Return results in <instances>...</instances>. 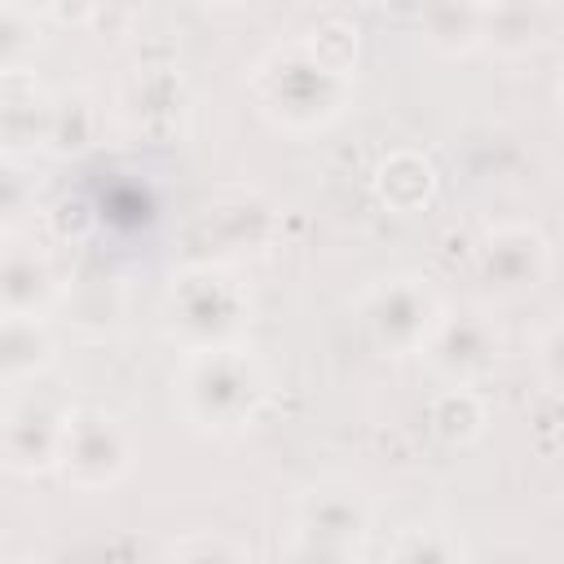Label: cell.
<instances>
[{"mask_svg":"<svg viewBox=\"0 0 564 564\" xmlns=\"http://www.w3.org/2000/svg\"><path fill=\"white\" fill-rule=\"evenodd\" d=\"M256 101L273 123L291 128V132H308V128L339 115L344 75L326 70L308 53V44L304 48H278L256 66Z\"/></svg>","mask_w":564,"mask_h":564,"instance_id":"6da1fadb","label":"cell"},{"mask_svg":"<svg viewBox=\"0 0 564 564\" xmlns=\"http://www.w3.org/2000/svg\"><path fill=\"white\" fill-rule=\"evenodd\" d=\"M260 397H264V379L247 352L225 348V344L194 348L185 379H181V401L194 423L216 427V432L242 427L256 414Z\"/></svg>","mask_w":564,"mask_h":564,"instance_id":"7a4b0ae2","label":"cell"},{"mask_svg":"<svg viewBox=\"0 0 564 564\" xmlns=\"http://www.w3.org/2000/svg\"><path fill=\"white\" fill-rule=\"evenodd\" d=\"M57 467L79 489H106V485L123 480V471L132 467V441L115 414L93 410V405L70 410L62 419Z\"/></svg>","mask_w":564,"mask_h":564,"instance_id":"3957f363","label":"cell"},{"mask_svg":"<svg viewBox=\"0 0 564 564\" xmlns=\"http://www.w3.org/2000/svg\"><path fill=\"white\" fill-rule=\"evenodd\" d=\"M242 317V291L216 269H189L172 282V326L194 348H216Z\"/></svg>","mask_w":564,"mask_h":564,"instance_id":"277c9868","label":"cell"},{"mask_svg":"<svg viewBox=\"0 0 564 564\" xmlns=\"http://www.w3.org/2000/svg\"><path fill=\"white\" fill-rule=\"evenodd\" d=\"M427 366L449 383V388H467L471 379H480L494 361H498V330L485 313L463 308V313H436L427 339H423Z\"/></svg>","mask_w":564,"mask_h":564,"instance_id":"5b68a950","label":"cell"},{"mask_svg":"<svg viewBox=\"0 0 564 564\" xmlns=\"http://www.w3.org/2000/svg\"><path fill=\"white\" fill-rule=\"evenodd\" d=\"M366 330L383 352H419L432 322H436V300L423 282L414 278H392L375 286L361 304Z\"/></svg>","mask_w":564,"mask_h":564,"instance_id":"8992f818","label":"cell"},{"mask_svg":"<svg viewBox=\"0 0 564 564\" xmlns=\"http://www.w3.org/2000/svg\"><path fill=\"white\" fill-rule=\"evenodd\" d=\"M62 419L48 401H18L4 419H0V454L9 467L18 471H44L57 463V441H62Z\"/></svg>","mask_w":564,"mask_h":564,"instance_id":"52a82bcc","label":"cell"},{"mask_svg":"<svg viewBox=\"0 0 564 564\" xmlns=\"http://www.w3.org/2000/svg\"><path fill=\"white\" fill-rule=\"evenodd\" d=\"M366 529V511L357 498L348 494H313L295 520V555H317V560H330V555H352V542L357 533Z\"/></svg>","mask_w":564,"mask_h":564,"instance_id":"ba28073f","label":"cell"},{"mask_svg":"<svg viewBox=\"0 0 564 564\" xmlns=\"http://www.w3.org/2000/svg\"><path fill=\"white\" fill-rule=\"evenodd\" d=\"M480 269L498 291H529L546 273V242L533 229H498L480 247Z\"/></svg>","mask_w":564,"mask_h":564,"instance_id":"9c48e42d","label":"cell"},{"mask_svg":"<svg viewBox=\"0 0 564 564\" xmlns=\"http://www.w3.org/2000/svg\"><path fill=\"white\" fill-rule=\"evenodd\" d=\"M48 115H53V97L26 70H0V141L4 145H44Z\"/></svg>","mask_w":564,"mask_h":564,"instance_id":"30bf717a","label":"cell"},{"mask_svg":"<svg viewBox=\"0 0 564 564\" xmlns=\"http://www.w3.org/2000/svg\"><path fill=\"white\" fill-rule=\"evenodd\" d=\"M53 295V269L35 247H0V313H40Z\"/></svg>","mask_w":564,"mask_h":564,"instance_id":"8fae6325","label":"cell"},{"mask_svg":"<svg viewBox=\"0 0 564 564\" xmlns=\"http://www.w3.org/2000/svg\"><path fill=\"white\" fill-rule=\"evenodd\" d=\"M546 0H480V40L498 53H529L546 35Z\"/></svg>","mask_w":564,"mask_h":564,"instance_id":"7c38bea8","label":"cell"},{"mask_svg":"<svg viewBox=\"0 0 564 564\" xmlns=\"http://www.w3.org/2000/svg\"><path fill=\"white\" fill-rule=\"evenodd\" d=\"M53 361V335L35 313H0V383H26Z\"/></svg>","mask_w":564,"mask_h":564,"instance_id":"4fadbf2b","label":"cell"},{"mask_svg":"<svg viewBox=\"0 0 564 564\" xmlns=\"http://www.w3.org/2000/svg\"><path fill=\"white\" fill-rule=\"evenodd\" d=\"M207 225L220 234L229 251H260L273 234V212L256 194H229L207 212Z\"/></svg>","mask_w":564,"mask_h":564,"instance_id":"5bb4252c","label":"cell"},{"mask_svg":"<svg viewBox=\"0 0 564 564\" xmlns=\"http://www.w3.org/2000/svg\"><path fill=\"white\" fill-rule=\"evenodd\" d=\"M419 22L441 53H467L480 44V4L476 0H419Z\"/></svg>","mask_w":564,"mask_h":564,"instance_id":"9a60e30c","label":"cell"},{"mask_svg":"<svg viewBox=\"0 0 564 564\" xmlns=\"http://www.w3.org/2000/svg\"><path fill=\"white\" fill-rule=\"evenodd\" d=\"M432 189H436V176H432V167H427L419 154H392V159L379 167V194H383V203L397 207V212L423 207V203L432 198Z\"/></svg>","mask_w":564,"mask_h":564,"instance_id":"2e32d148","label":"cell"},{"mask_svg":"<svg viewBox=\"0 0 564 564\" xmlns=\"http://www.w3.org/2000/svg\"><path fill=\"white\" fill-rule=\"evenodd\" d=\"M93 132H97V110H93V101L88 97H62V101H53V115H48V141L44 145H53L57 154H79L88 141H93Z\"/></svg>","mask_w":564,"mask_h":564,"instance_id":"e0dca14e","label":"cell"},{"mask_svg":"<svg viewBox=\"0 0 564 564\" xmlns=\"http://www.w3.org/2000/svg\"><path fill=\"white\" fill-rule=\"evenodd\" d=\"M432 432L449 445H463L480 432V401L467 392V388H449L436 397L432 405Z\"/></svg>","mask_w":564,"mask_h":564,"instance_id":"ac0fdd59","label":"cell"},{"mask_svg":"<svg viewBox=\"0 0 564 564\" xmlns=\"http://www.w3.org/2000/svg\"><path fill=\"white\" fill-rule=\"evenodd\" d=\"M176 110H181V79L176 75L159 70V75L137 79V115L145 128H154V119L176 123Z\"/></svg>","mask_w":564,"mask_h":564,"instance_id":"d6986e66","label":"cell"},{"mask_svg":"<svg viewBox=\"0 0 564 564\" xmlns=\"http://www.w3.org/2000/svg\"><path fill=\"white\" fill-rule=\"evenodd\" d=\"M308 53H313L326 70L348 75V70H352V62H357V31H352V26H344V22H326V26L317 31V40L308 44Z\"/></svg>","mask_w":564,"mask_h":564,"instance_id":"ffe728a7","label":"cell"},{"mask_svg":"<svg viewBox=\"0 0 564 564\" xmlns=\"http://www.w3.org/2000/svg\"><path fill=\"white\" fill-rule=\"evenodd\" d=\"M35 48V31L22 9L0 0V70H22V57Z\"/></svg>","mask_w":564,"mask_h":564,"instance_id":"44dd1931","label":"cell"},{"mask_svg":"<svg viewBox=\"0 0 564 564\" xmlns=\"http://www.w3.org/2000/svg\"><path fill=\"white\" fill-rule=\"evenodd\" d=\"M22 203H26V181L13 167H0V216L18 212Z\"/></svg>","mask_w":564,"mask_h":564,"instance_id":"7402d4cb","label":"cell"},{"mask_svg":"<svg viewBox=\"0 0 564 564\" xmlns=\"http://www.w3.org/2000/svg\"><path fill=\"white\" fill-rule=\"evenodd\" d=\"M4 4H13V9H22V13H31V9H48L53 0H4Z\"/></svg>","mask_w":564,"mask_h":564,"instance_id":"603a6c76","label":"cell"},{"mask_svg":"<svg viewBox=\"0 0 564 564\" xmlns=\"http://www.w3.org/2000/svg\"><path fill=\"white\" fill-rule=\"evenodd\" d=\"M198 4H234V0H198Z\"/></svg>","mask_w":564,"mask_h":564,"instance_id":"cb8c5ba5","label":"cell"},{"mask_svg":"<svg viewBox=\"0 0 564 564\" xmlns=\"http://www.w3.org/2000/svg\"><path fill=\"white\" fill-rule=\"evenodd\" d=\"M476 4H480V0H476Z\"/></svg>","mask_w":564,"mask_h":564,"instance_id":"d4e9b609","label":"cell"}]
</instances>
